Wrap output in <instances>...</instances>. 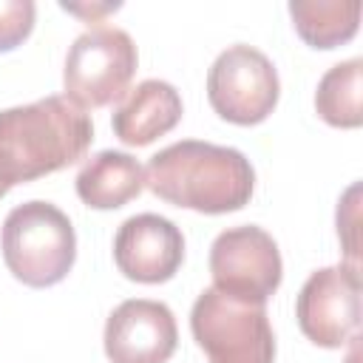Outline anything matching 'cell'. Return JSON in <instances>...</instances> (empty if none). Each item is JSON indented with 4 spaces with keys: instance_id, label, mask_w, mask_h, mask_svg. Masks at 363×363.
<instances>
[{
    "instance_id": "30bf717a",
    "label": "cell",
    "mask_w": 363,
    "mask_h": 363,
    "mask_svg": "<svg viewBox=\"0 0 363 363\" xmlns=\"http://www.w3.org/2000/svg\"><path fill=\"white\" fill-rule=\"evenodd\" d=\"M113 261L128 281L164 284L184 261V235L159 213H136L113 235Z\"/></svg>"
},
{
    "instance_id": "8fae6325",
    "label": "cell",
    "mask_w": 363,
    "mask_h": 363,
    "mask_svg": "<svg viewBox=\"0 0 363 363\" xmlns=\"http://www.w3.org/2000/svg\"><path fill=\"white\" fill-rule=\"evenodd\" d=\"M184 113L182 94L167 79H142L116 105L111 128L119 142L130 147H145L179 125Z\"/></svg>"
},
{
    "instance_id": "4fadbf2b",
    "label": "cell",
    "mask_w": 363,
    "mask_h": 363,
    "mask_svg": "<svg viewBox=\"0 0 363 363\" xmlns=\"http://www.w3.org/2000/svg\"><path fill=\"white\" fill-rule=\"evenodd\" d=\"M289 17L295 31L312 48H335L349 43L360 26L357 0H292Z\"/></svg>"
},
{
    "instance_id": "3957f363",
    "label": "cell",
    "mask_w": 363,
    "mask_h": 363,
    "mask_svg": "<svg viewBox=\"0 0 363 363\" xmlns=\"http://www.w3.org/2000/svg\"><path fill=\"white\" fill-rule=\"evenodd\" d=\"M0 250L17 281L43 289L60 284L71 272L77 261V233L57 204L31 199L6 216Z\"/></svg>"
},
{
    "instance_id": "ba28073f",
    "label": "cell",
    "mask_w": 363,
    "mask_h": 363,
    "mask_svg": "<svg viewBox=\"0 0 363 363\" xmlns=\"http://www.w3.org/2000/svg\"><path fill=\"white\" fill-rule=\"evenodd\" d=\"M301 332L323 349H340L360 326V269L349 264L315 269L295 301Z\"/></svg>"
},
{
    "instance_id": "2e32d148",
    "label": "cell",
    "mask_w": 363,
    "mask_h": 363,
    "mask_svg": "<svg viewBox=\"0 0 363 363\" xmlns=\"http://www.w3.org/2000/svg\"><path fill=\"white\" fill-rule=\"evenodd\" d=\"M357 184H352L349 190H346V196H343V201H337V235H343V233H349V238H346V264L349 267H357V204H354V199H357ZM360 269V267H357Z\"/></svg>"
},
{
    "instance_id": "5b68a950",
    "label": "cell",
    "mask_w": 363,
    "mask_h": 363,
    "mask_svg": "<svg viewBox=\"0 0 363 363\" xmlns=\"http://www.w3.org/2000/svg\"><path fill=\"white\" fill-rule=\"evenodd\" d=\"M136 62L139 54L125 28L94 26L82 31L65 54V96L82 111L119 102L136 74Z\"/></svg>"
},
{
    "instance_id": "52a82bcc",
    "label": "cell",
    "mask_w": 363,
    "mask_h": 363,
    "mask_svg": "<svg viewBox=\"0 0 363 363\" xmlns=\"http://www.w3.org/2000/svg\"><path fill=\"white\" fill-rule=\"evenodd\" d=\"M213 286L247 303H267L284 278L275 238L258 224L221 230L210 247Z\"/></svg>"
},
{
    "instance_id": "ac0fdd59",
    "label": "cell",
    "mask_w": 363,
    "mask_h": 363,
    "mask_svg": "<svg viewBox=\"0 0 363 363\" xmlns=\"http://www.w3.org/2000/svg\"><path fill=\"white\" fill-rule=\"evenodd\" d=\"M9 190H11V187H9V184H3V182H0V199H3V196H6V193H9Z\"/></svg>"
},
{
    "instance_id": "277c9868",
    "label": "cell",
    "mask_w": 363,
    "mask_h": 363,
    "mask_svg": "<svg viewBox=\"0 0 363 363\" xmlns=\"http://www.w3.org/2000/svg\"><path fill=\"white\" fill-rule=\"evenodd\" d=\"M190 332L210 363H272L275 335L261 303L207 286L190 309Z\"/></svg>"
},
{
    "instance_id": "9a60e30c",
    "label": "cell",
    "mask_w": 363,
    "mask_h": 363,
    "mask_svg": "<svg viewBox=\"0 0 363 363\" xmlns=\"http://www.w3.org/2000/svg\"><path fill=\"white\" fill-rule=\"evenodd\" d=\"M37 6L31 0H0V51L17 48L34 28Z\"/></svg>"
},
{
    "instance_id": "6da1fadb",
    "label": "cell",
    "mask_w": 363,
    "mask_h": 363,
    "mask_svg": "<svg viewBox=\"0 0 363 363\" xmlns=\"http://www.w3.org/2000/svg\"><path fill=\"white\" fill-rule=\"evenodd\" d=\"M145 184L167 204L221 216L250 204L255 170L235 147L182 139L150 156Z\"/></svg>"
},
{
    "instance_id": "e0dca14e",
    "label": "cell",
    "mask_w": 363,
    "mask_h": 363,
    "mask_svg": "<svg viewBox=\"0 0 363 363\" xmlns=\"http://www.w3.org/2000/svg\"><path fill=\"white\" fill-rule=\"evenodd\" d=\"M122 3H91V6H82V3H60V9L71 11V14H79V17H88V20H96L108 11H116Z\"/></svg>"
},
{
    "instance_id": "9c48e42d",
    "label": "cell",
    "mask_w": 363,
    "mask_h": 363,
    "mask_svg": "<svg viewBox=\"0 0 363 363\" xmlns=\"http://www.w3.org/2000/svg\"><path fill=\"white\" fill-rule=\"evenodd\" d=\"M102 343L111 363H167L179 343L176 318L162 301L128 298L108 315Z\"/></svg>"
},
{
    "instance_id": "8992f818",
    "label": "cell",
    "mask_w": 363,
    "mask_h": 363,
    "mask_svg": "<svg viewBox=\"0 0 363 363\" xmlns=\"http://www.w3.org/2000/svg\"><path fill=\"white\" fill-rule=\"evenodd\" d=\"M281 96V79L272 60L255 45H227L207 71V99L213 111L233 125L264 122Z\"/></svg>"
},
{
    "instance_id": "7a4b0ae2",
    "label": "cell",
    "mask_w": 363,
    "mask_h": 363,
    "mask_svg": "<svg viewBox=\"0 0 363 363\" xmlns=\"http://www.w3.org/2000/svg\"><path fill=\"white\" fill-rule=\"evenodd\" d=\"M94 142L91 116L68 96H43L0 111V182L14 187L62 170Z\"/></svg>"
},
{
    "instance_id": "5bb4252c",
    "label": "cell",
    "mask_w": 363,
    "mask_h": 363,
    "mask_svg": "<svg viewBox=\"0 0 363 363\" xmlns=\"http://www.w3.org/2000/svg\"><path fill=\"white\" fill-rule=\"evenodd\" d=\"M360 85H363V60L352 57L332 65L315 91L318 116L332 128H360Z\"/></svg>"
},
{
    "instance_id": "7c38bea8",
    "label": "cell",
    "mask_w": 363,
    "mask_h": 363,
    "mask_svg": "<svg viewBox=\"0 0 363 363\" xmlns=\"http://www.w3.org/2000/svg\"><path fill=\"white\" fill-rule=\"evenodd\" d=\"M145 187V167L125 150H99L77 173V196L94 210H116Z\"/></svg>"
}]
</instances>
